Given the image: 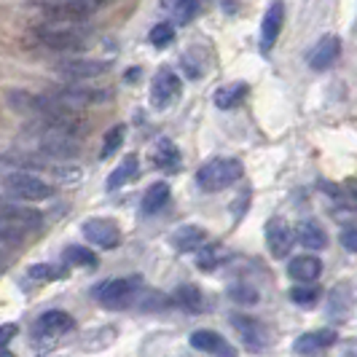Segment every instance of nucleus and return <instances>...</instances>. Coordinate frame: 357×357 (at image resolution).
Wrapping results in <instances>:
<instances>
[{"instance_id": "f257e3e1", "label": "nucleus", "mask_w": 357, "mask_h": 357, "mask_svg": "<svg viewBox=\"0 0 357 357\" xmlns=\"http://www.w3.org/2000/svg\"><path fill=\"white\" fill-rule=\"evenodd\" d=\"M33 40L40 49L56 54H84L89 49L86 27H46V24H40L33 30Z\"/></svg>"}, {"instance_id": "f03ea898", "label": "nucleus", "mask_w": 357, "mask_h": 357, "mask_svg": "<svg viewBox=\"0 0 357 357\" xmlns=\"http://www.w3.org/2000/svg\"><path fill=\"white\" fill-rule=\"evenodd\" d=\"M245 167L239 159H213L202 164L197 172V183L202 191H223L242 178Z\"/></svg>"}, {"instance_id": "7ed1b4c3", "label": "nucleus", "mask_w": 357, "mask_h": 357, "mask_svg": "<svg viewBox=\"0 0 357 357\" xmlns=\"http://www.w3.org/2000/svg\"><path fill=\"white\" fill-rule=\"evenodd\" d=\"M137 293H140V280H135V277L107 280L94 287V298L107 309H126L129 304L137 301Z\"/></svg>"}, {"instance_id": "20e7f679", "label": "nucleus", "mask_w": 357, "mask_h": 357, "mask_svg": "<svg viewBox=\"0 0 357 357\" xmlns=\"http://www.w3.org/2000/svg\"><path fill=\"white\" fill-rule=\"evenodd\" d=\"M6 191L11 197L24 199V202H43L54 194V185L33 175V172H27V169H17V172L6 175Z\"/></svg>"}, {"instance_id": "39448f33", "label": "nucleus", "mask_w": 357, "mask_h": 357, "mask_svg": "<svg viewBox=\"0 0 357 357\" xmlns=\"http://www.w3.org/2000/svg\"><path fill=\"white\" fill-rule=\"evenodd\" d=\"M180 91H183V84H180L178 73L169 70V68H161L151 81V102L156 110H167L180 100Z\"/></svg>"}, {"instance_id": "423d86ee", "label": "nucleus", "mask_w": 357, "mask_h": 357, "mask_svg": "<svg viewBox=\"0 0 357 357\" xmlns=\"http://www.w3.org/2000/svg\"><path fill=\"white\" fill-rule=\"evenodd\" d=\"M107 70H110V62H102V59H86V56L62 59V62L56 65V73H59L65 81H73V84L94 81V78L105 75Z\"/></svg>"}, {"instance_id": "0eeeda50", "label": "nucleus", "mask_w": 357, "mask_h": 357, "mask_svg": "<svg viewBox=\"0 0 357 357\" xmlns=\"http://www.w3.org/2000/svg\"><path fill=\"white\" fill-rule=\"evenodd\" d=\"M81 231H84V239L100 250H116L121 245V231L110 218H89L84 220Z\"/></svg>"}, {"instance_id": "6e6552de", "label": "nucleus", "mask_w": 357, "mask_h": 357, "mask_svg": "<svg viewBox=\"0 0 357 357\" xmlns=\"http://www.w3.org/2000/svg\"><path fill=\"white\" fill-rule=\"evenodd\" d=\"M3 226L6 229H14V231H36L43 226V215L33 210V207H22V204H11L6 202L3 204Z\"/></svg>"}, {"instance_id": "1a4fd4ad", "label": "nucleus", "mask_w": 357, "mask_h": 357, "mask_svg": "<svg viewBox=\"0 0 357 357\" xmlns=\"http://www.w3.org/2000/svg\"><path fill=\"white\" fill-rule=\"evenodd\" d=\"M341 56V38L336 36H325L317 40V46L309 52V68L312 70H331Z\"/></svg>"}, {"instance_id": "9d476101", "label": "nucleus", "mask_w": 357, "mask_h": 357, "mask_svg": "<svg viewBox=\"0 0 357 357\" xmlns=\"http://www.w3.org/2000/svg\"><path fill=\"white\" fill-rule=\"evenodd\" d=\"M282 22H285V3L282 0H274L264 14V22H261V49L268 52L277 38L282 33Z\"/></svg>"}, {"instance_id": "9b49d317", "label": "nucleus", "mask_w": 357, "mask_h": 357, "mask_svg": "<svg viewBox=\"0 0 357 357\" xmlns=\"http://www.w3.org/2000/svg\"><path fill=\"white\" fill-rule=\"evenodd\" d=\"M293 236L296 234L290 231V226H287L282 218H271L266 223V245H268V252L274 258H285L287 252H290Z\"/></svg>"}, {"instance_id": "f8f14e48", "label": "nucleus", "mask_w": 357, "mask_h": 357, "mask_svg": "<svg viewBox=\"0 0 357 357\" xmlns=\"http://www.w3.org/2000/svg\"><path fill=\"white\" fill-rule=\"evenodd\" d=\"M54 100H59L62 105L68 107H84V105H91V102H102L107 100L105 91H94V89H86V86H65V89H56L52 91Z\"/></svg>"}, {"instance_id": "ddd939ff", "label": "nucleus", "mask_w": 357, "mask_h": 357, "mask_svg": "<svg viewBox=\"0 0 357 357\" xmlns=\"http://www.w3.org/2000/svg\"><path fill=\"white\" fill-rule=\"evenodd\" d=\"M333 344H336V331L322 328V331H309L304 336H298L296 344H293V349H296L298 355H317L320 349H328V347H333Z\"/></svg>"}, {"instance_id": "4468645a", "label": "nucleus", "mask_w": 357, "mask_h": 357, "mask_svg": "<svg viewBox=\"0 0 357 357\" xmlns=\"http://www.w3.org/2000/svg\"><path fill=\"white\" fill-rule=\"evenodd\" d=\"M191 347H197L202 352H210V355L234 357V349L215 331H197V333H191Z\"/></svg>"}, {"instance_id": "2eb2a0df", "label": "nucleus", "mask_w": 357, "mask_h": 357, "mask_svg": "<svg viewBox=\"0 0 357 357\" xmlns=\"http://www.w3.org/2000/svg\"><path fill=\"white\" fill-rule=\"evenodd\" d=\"M287 274L296 280V282H314L322 274V261L314 255H301V258H293Z\"/></svg>"}, {"instance_id": "dca6fc26", "label": "nucleus", "mask_w": 357, "mask_h": 357, "mask_svg": "<svg viewBox=\"0 0 357 357\" xmlns=\"http://www.w3.org/2000/svg\"><path fill=\"white\" fill-rule=\"evenodd\" d=\"M296 239H298V245L306 248V250H322V248H328V234H325V229H322L320 223H314V220L298 223Z\"/></svg>"}, {"instance_id": "f3484780", "label": "nucleus", "mask_w": 357, "mask_h": 357, "mask_svg": "<svg viewBox=\"0 0 357 357\" xmlns=\"http://www.w3.org/2000/svg\"><path fill=\"white\" fill-rule=\"evenodd\" d=\"M75 328V320H73L68 312H59V309H52L46 314H40L38 320V331L40 333H49V336H62Z\"/></svg>"}, {"instance_id": "a211bd4d", "label": "nucleus", "mask_w": 357, "mask_h": 357, "mask_svg": "<svg viewBox=\"0 0 357 357\" xmlns=\"http://www.w3.org/2000/svg\"><path fill=\"white\" fill-rule=\"evenodd\" d=\"M231 325L239 331V336L242 341L250 347V349H261L264 344H266V336H264V331H261V325L252 320V317H245V314H234L231 317Z\"/></svg>"}, {"instance_id": "6ab92c4d", "label": "nucleus", "mask_w": 357, "mask_h": 357, "mask_svg": "<svg viewBox=\"0 0 357 357\" xmlns=\"http://www.w3.org/2000/svg\"><path fill=\"white\" fill-rule=\"evenodd\" d=\"M172 245H175L180 252L202 250V248L207 245V231H204L202 226H183V229L172 236Z\"/></svg>"}, {"instance_id": "aec40b11", "label": "nucleus", "mask_w": 357, "mask_h": 357, "mask_svg": "<svg viewBox=\"0 0 357 357\" xmlns=\"http://www.w3.org/2000/svg\"><path fill=\"white\" fill-rule=\"evenodd\" d=\"M137 169H140V164H137V156L135 153H129L113 172H110V178H107V188L110 191H116V188H121V185H126L129 180L137 178Z\"/></svg>"}, {"instance_id": "412c9836", "label": "nucleus", "mask_w": 357, "mask_h": 357, "mask_svg": "<svg viewBox=\"0 0 357 357\" xmlns=\"http://www.w3.org/2000/svg\"><path fill=\"white\" fill-rule=\"evenodd\" d=\"M161 8L169 11L178 24H188L199 14V0H161Z\"/></svg>"}, {"instance_id": "4be33fe9", "label": "nucleus", "mask_w": 357, "mask_h": 357, "mask_svg": "<svg viewBox=\"0 0 357 357\" xmlns=\"http://www.w3.org/2000/svg\"><path fill=\"white\" fill-rule=\"evenodd\" d=\"M248 97V84H226V86H220V89L215 91V105L220 107V110H231L236 107L242 100Z\"/></svg>"}, {"instance_id": "5701e85b", "label": "nucleus", "mask_w": 357, "mask_h": 357, "mask_svg": "<svg viewBox=\"0 0 357 357\" xmlns=\"http://www.w3.org/2000/svg\"><path fill=\"white\" fill-rule=\"evenodd\" d=\"M229 258H231V252L226 250L223 245H204L197 255V266L202 271H213V268L223 266Z\"/></svg>"}, {"instance_id": "b1692460", "label": "nucleus", "mask_w": 357, "mask_h": 357, "mask_svg": "<svg viewBox=\"0 0 357 357\" xmlns=\"http://www.w3.org/2000/svg\"><path fill=\"white\" fill-rule=\"evenodd\" d=\"M169 197H172V191H169V185H167V183H153V185L145 191L143 210H145V213H151V215L159 213V210H164V207H167Z\"/></svg>"}, {"instance_id": "393cba45", "label": "nucleus", "mask_w": 357, "mask_h": 357, "mask_svg": "<svg viewBox=\"0 0 357 357\" xmlns=\"http://www.w3.org/2000/svg\"><path fill=\"white\" fill-rule=\"evenodd\" d=\"M153 161H156V167H161V169H175L180 164L178 145L169 143V140H159L156 151H153Z\"/></svg>"}, {"instance_id": "a878e982", "label": "nucleus", "mask_w": 357, "mask_h": 357, "mask_svg": "<svg viewBox=\"0 0 357 357\" xmlns=\"http://www.w3.org/2000/svg\"><path fill=\"white\" fill-rule=\"evenodd\" d=\"M65 261H68V266H84V268H94L100 264L97 255L89 248H84V245H70L65 250Z\"/></svg>"}, {"instance_id": "bb28decb", "label": "nucleus", "mask_w": 357, "mask_h": 357, "mask_svg": "<svg viewBox=\"0 0 357 357\" xmlns=\"http://www.w3.org/2000/svg\"><path fill=\"white\" fill-rule=\"evenodd\" d=\"M175 301H178L185 312H202V304H204L202 290H199L197 285H180L178 293H175Z\"/></svg>"}, {"instance_id": "cd10ccee", "label": "nucleus", "mask_w": 357, "mask_h": 357, "mask_svg": "<svg viewBox=\"0 0 357 357\" xmlns=\"http://www.w3.org/2000/svg\"><path fill=\"white\" fill-rule=\"evenodd\" d=\"M124 135H126V126L124 124H116L113 129H107L105 132V140H102V151H100V159H110L121 143H124Z\"/></svg>"}, {"instance_id": "c85d7f7f", "label": "nucleus", "mask_w": 357, "mask_h": 357, "mask_svg": "<svg viewBox=\"0 0 357 357\" xmlns=\"http://www.w3.org/2000/svg\"><path fill=\"white\" fill-rule=\"evenodd\" d=\"M148 38H151V43L156 49H164V46H169L175 40V24L172 22H159V24H153V30H151Z\"/></svg>"}, {"instance_id": "c756f323", "label": "nucleus", "mask_w": 357, "mask_h": 357, "mask_svg": "<svg viewBox=\"0 0 357 357\" xmlns=\"http://www.w3.org/2000/svg\"><path fill=\"white\" fill-rule=\"evenodd\" d=\"M30 277H33V280H40V282H52V280L68 277V268L52 266V264H36V266H30Z\"/></svg>"}, {"instance_id": "7c9ffc66", "label": "nucleus", "mask_w": 357, "mask_h": 357, "mask_svg": "<svg viewBox=\"0 0 357 357\" xmlns=\"http://www.w3.org/2000/svg\"><path fill=\"white\" fill-rule=\"evenodd\" d=\"M290 298L301 306H312L317 298H320V290H317V287H309V285L293 287V290H290Z\"/></svg>"}, {"instance_id": "2f4dec72", "label": "nucleus", "mask_w": 357, "mask_h": 357, "mask_svg": "<svg viewBox=\"0 0 357 357\" xmlns=\"http://www.w3.org/2000/svg\"><path fill=\"white\" fill-rule=\"evenodd\" d=\"M229 296H231L234 301H239V304H255L258 301V290L250 285H231Z\"/></svg>"}, {"instance_id": "473e14b6", "label": "nucleus", "mask_w": 357, "mask_h": 357, "mask_svg": "<svg viewBox=\"0 0 357 357\" xmlns=\"http://www.w3.org/2000/svg\"><path fill=\"white\" fill-rule=\"evenodd\" d=\"M341 245L349 252H357V226H347L341 231Z\"/></svg>"}, {"instance_id": "72a5a7b5", "label": "nucleus", "mask_w": 357, "mask_h": 357, "mask_svg": "<svg viewBox=\"0 0 357 357\" xmlns=\"http://www.w3.org/2000/svg\"><path fill=\"white\" fill-rule=\"evenodd\" d=\"M167 301H169V298H167L164 293H156V290H151V293L145 296L143 301H140V306H143V309H156V306H164Z\"/></svg>"}, {"instance_id": "f704fd0d", "label": "nucleus", "mask_w": 357, "mask_h": 357, "mask_svg": "<svg viewBox=\"0 0 357 357\" xmlns=\"http://www.w3.org/2000/svg\"><path fill=\"white\" fill-rule=\"evenodd\" d=\"M17 336V325H3V333H0V344L8 347V341Z\"/></svg>"}, {"instance_id": "c9c22d12", "label": "nucleus", "mask_w": 357, "mask_h": 357, "mask_svg": "<svg viewBox=\"0 0 357 357\" xmlns=\"http://www.w3.org/2000/svg\"><path fill=\"white\" fill-rule=\"evenodd\" d=\"M347 191H349V197H352V202H357V180H349Z\"/></svg>"}, {"instance_id": "e433bc0d", "label": "nucleus", "mask_w": 357, "mask_h": 357, "mask_svg": "<svg viewBox=\"0 0 357 357\" xmlns=\"http://www.w3.org/2000/svg\"><path fill=\"white\" fill-rule=\"evenodd\" d=\"M0 357H14V355L8 352V347H3V349H0Z\"/></svg>"}]
</instances>
